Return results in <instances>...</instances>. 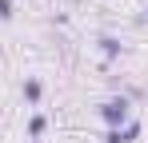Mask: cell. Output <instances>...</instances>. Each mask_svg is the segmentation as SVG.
<instances>
[{
  "label": "cell",
  "mask_w": 148,
  "mask_h": 143,
  "mask_svg": "<svg viewBox=\"0 0 148 143\" xmlns=\"http://www.w3.org/2000/svg\"><path fill=\"white\" fill-rule=\"evenodd\" d=\"M32 143H40V139H32Z\"/></svg>",
  "instance_id": "cell-7"
},
{
  "label": "cell",
  "mask_w": 148,
  "mask_h": 143,
  "mask_svg": "<svg viewBox=\"0 0 148 143\" xmlns=\"http://www.w3.org/2000/svg\"><path fill=\"white\" fill-rule=\"evenodd\" d=\"M44 131H48V119H44V115H40V111H36V115L28 119V135H32V139H40Z\"/></svg>",
  "instance_id": "cell-5"
},
{
  "label": "cell",
  "mask_w": 148,
  "mask_h": 143,
  "mask_svg": "<svg viewBox=\"0 0 148 143\" xmlns=\"http://www.w3.org/2000/svg\"><path fill=\"white\" fill-rule=\"evenodd\" d=\"M140 135V119H128L124 127H108V135H104V143H132Z\"/></svg>",
  "instance_id": "cell-2"
},
{
  "label": "cell",
  "mask_w": 148,
  "mask_h": 143,
  "mask_svg": "<svg viewBox=\"0 0 148 143\" xmlns=\"http://www.w3.org/2000/svg\"><path fill=\"white\" fill-rule=\"evenodd\" d=\"M12 16H16V8H12V0H0V20L8 24V20H12Z\"/></svg>",
  "instance_id": "cell-6"
},
{
  "label": "cell",
  "mask_w": 148,
  "mask_h": 143,
  "mask_svg": "<svg viewBox=\"0 0 148 143\" xmlns=\"http://www.w3.org/2000/svg\"><path fill=\"white\" fill-rule=\"evenodd\" d=\"M24 99L32 103V107H36L40 99H44V84H40L36 76H24Z\"/></svg>",
  "instance_id": "cell-4"
},
{
  "label": "cell",
  "mask_w": 148,
  "mask_h": 143,
  "mask_svg": "<svg viewBox=\"0 0 148 143\" xmlns=\"http://www.w3.org/2000/svg\"><path fill=\"white\" fill-rule=\"evenodd\" d=\"M100 119H104L108 127H124V123L132 119V103H128V95H112V99H104V103H100Z\"/></svg>",
  "instance_id": "cell-1"
},
{
  "label": "cell",
  "mask_w": 148,
  "mask_h": 143,
  "mask_svg": "<svg viewBox=\"0 0 148 143\" xmlns=\"http://www.w3.org/2000/svg\"><path fill=\"white\" fill-rule=\"evenodd\" d=\"M96 44H100V52H104V68H108L112 60H120V52H124V44L116 40V36H100Z\"/></svg>",
  "instance_id": "cell-3"
}]
</instances>
